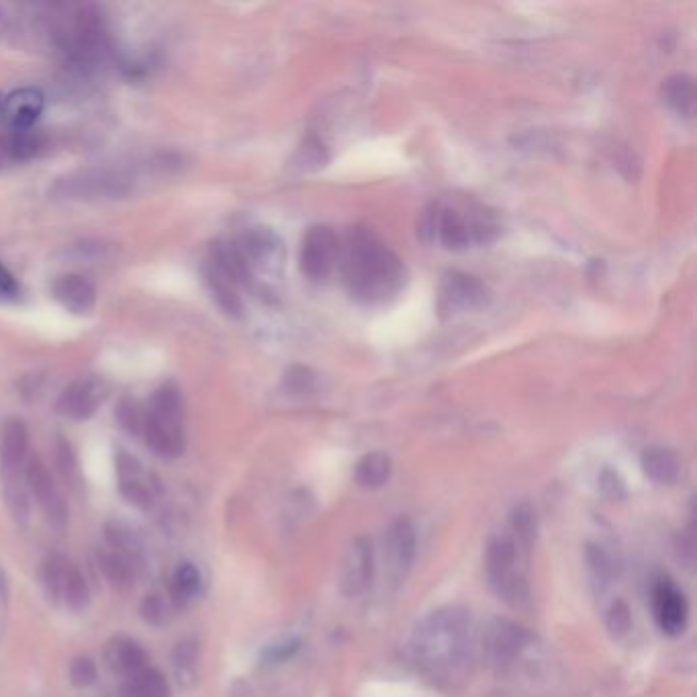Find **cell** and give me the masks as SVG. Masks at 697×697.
Here are the masks:
<instances>
[{"mask_svg": "<svg viewBox=\"0 0 697 697\" xmlns=\"http://www.w3.org/2000/svg\"><path fill=\"white\" fill-rule=\"evenodd\" d=\"M43 109V95L35 88H21L5 101H0V119H3L11 131L31 129L39 119Z\"/></svg>", "mask_w": 697, "mask_h": 697, "instance_id": "obj_18", "label": "cell"}, {"mask_svg": "<svg viewBox=\"0 0 697 697\" xmlns=\"http://www.w3.org/2000/svg\"><path fill=\"white\" fill-rule=\"evenodd\" d=\"M415 550H417V536H415L413 524L405 518L395 520L387 528L383 538L385 567L393 583H401L409 575L415 561Z\"/></svg>", "mask_w": 697, "mask_h": 697, "instance_id": "obj_10", "label": "cell"}, {"mask_svg": "<svg viewBox=\"0 0 697 697\" xmlns=\"http://www.w3.org/2000/svg\"><path fill=\"white\" fill-rule=\"evenodd\" d=\"M68 677H70V683L78 689H86L90 685H95L97 683V677H99V667L97 663L92 661L90 657H76L72 659L70 667H68Z\"/></svg>", "mask_w": 697, "mask_h": 697, "instance_id": "obj_35", "label": "cell"}, {"mask_svg": "<svg viewBox=\"0 0 697 697\" xmlns=\"http://www.w3.org/2000/svg\"><path fill=\"white\" fill-rule=\"evenodd\" d=\"M606 626L614 638H624L632 630V614L622 599L612 603L606 616Z\"/></svg>", "mask_w": 697, "mask_h": 697, "instance_id": "obj_36", "label": "cell"}, {"mask_svg": "<svg viewBox=\"0 0 697 697\" xmlns=\"http://www.w3.org/2000/svg\"><path fill=\"white\" fill-rule=\"evenodd\" d=\"M199 642L195 638H182L172 650V667L180 685L191 687L197 679Z\"/></svg>", "mask_w": 697, "mask_h": 697, "instance_id": "obj_29", "label": "cell"}, {"mask_svg": "<svg viewBox=\"0 0 697 697\" xmlns=\"http://www.w3.org/2000/svg\"><path fill=\"white\" fill-rule=\"evenodd\" d=\"M299 650V642L297 640H289V642H281V644H274L266 650V661L270 663H281V661H287L291 659L295 653Z\"/></svg>", "mask_w": 697, "mask_h": 697, "instance_id": "obj_38", "label": "cell"}, {"mask_svg": "<svg viewBox=\"0 0 697 697\" xmlns=\"http://www.w3.org/2000/svg\"><path fill=\"white\" fill-rule=\"evenodd\" d=\"M205 276L207 283L211 287L213 297L217 299V303L229 313V315H240L242 313V299L238 293V278L231 274L213 254L211 260L205 268Z\"/></svg>", "mask_w": 697, "mask_h": 697, "instance_id": "obj_20", "label": "cell"}, {"mask_svg": "<svg viewBox=\"0 0 697 697\" xmlns=\"http://www.w3.org/2000/svg\"><path fill=\"white\" fill-rule=\"evenodd\" d=\"M528 632L509 620H495L487 630L485 653L497 669H507L514 665L528 646Z\"/></svg>", "mask_w": 697, "mask_h": 697, "instance_id": "obj_12", "label": "cell"}, {"mask_svg": "<svg viewBox=\"0 0 697 697\" xmlns=\"http://www.w3.org/2000/svg\"><path fill=\"white\" fill-rule=\"evenodd\" d=\"M142 434L150 450L162 458H176L184 452L187 436H184L182 399L176 387L164 385L154 393L144 415Z\"/></svg>", "mask_w": 697, "mask_h": 697, "instance_id": "obj_3", "label": "cell"}, {"mask_svg": "<svg viewBox=\"0 0 697 697\" xmlns=\"http://www.w3.org/2000/svg\"><path fill=\"white\" fill-rule=\"evenodd\" d=\"M131 189V178L115 168H88L60 178L54 187L58 199L99 201L119 199Z\"/></svg>", "mask_w": 697, "mask_h": 697, "instance_id": "obj_5", "label": "cell"}, {"mask_svg": "<svg viewBox=\"0 0 697 697\" xmlns=\"http://www.w3.org/2000/svg\"><path fill=\"white\" fill-rule=\"evenodd\" d=\"M39 146L41 139L37 133H33L31 129H17L5 137H0V156L5 160L23 162L33 158L39 152Z\"/></svg>", "mask_w": 697, "mask_h": 697, "instance_id": "obj_30", "label": "cell"}, {"mask_svg": "<svg viewBox=\"0 0 697 697\" xmlns=\"http://www.w3.org/2000/svg\"><path fill=\"white\" fill-rule=\"evenodd\" d=\"M338 264L350 295L364 305H381L405 285L403 262L370 231L354 227L340 244Z\"/></svg>", "mask_w": 697, "mask_h": 697, "instance_id": "obj_2", "label": "cell"}, {"mask_svg": "<svg viewBox=\"0 0 697 697\" xmlns=\"http://www.w3.org/2000/svg\"><path fill=\"white\" fill-rule=\"evenodd\" d=\"M487 303V289L479 281V278L467 274V272H446L440 285V297L438 307L446 313H458V311H471L479 309Z\"/></svg>", "mask_w": 697, "mask_h": 697, "instance_id": "obj_11", "label": "cell"}, {"mask_svg": "<svg viewBox=\"0 0 697 697\" xmlns=\"http://www.w3.org/2000/svg\"><path fill=\"white\" fill-rule=\"evenodd\" d=\"M29 460V432L21 420H9L0 436V473L5 485L25 483V464Z\"/></svg>", "mask_w": 697, "mask_h": 697, "instance_id": "obj_13", "label": "cell"}, {"mask_svg": "<svg viewBox=\"0 0 697 697\" xmlns=\"http://www.w3.org/2000/svg\"><path fill=\"white\" fill-rule=\"evenodd\" d=\"M105 538L111 550L123 554L133 565L137 563L139 554H142V542H139L137 534L129 526L121 522H111L105 526Z\"/></svg>", "mask_w": 697, "mask_h": 697, "instance_id": "obj_31", "label": "cell"}, {"mask_svg": "<svg viewBox=\"0 0 697 697\" xmlns=\"http://www.w3.org/2000/svg\"><path fill=\"white\" fill-rule=\"evenodd\" d=\"M54 297L60 305L76 315H86L97 305V291L84 276L66 274L54 283Z\"/></svg>", "mask_w": 697, "mask_h": 697, "instance_id": "obj_19", "label": "cell"}, {"mask_svg": "<svg viewBox=\"0 0 697 697\" xmlns=\"http://www.w3.org/2000/svg\"><path fill=\"white\" fill-rule=\"evenodd\" d=\"M62 601L66 603L68 610H72L76 614H82L90 606V587L86 583V577L82 575V571L76 565H72V569L68 573Z\"/></svg>", "mask_w": 697, "mask_h": 697, "instance_id": "obj_32", "label": "cell"}, {"mask_svg": "<svg viewBox=\"0 0 697 697\" xmlns=\"http://www.w3.org/2000/svg\"><path fill=\"white\" fill-rule=\"evenodd\" d=\"M520 554L522 550L509 534L491 538L485 554L489 585L514 610H522L530 603V587L520 571Z\"/></svg>", "mask_w": 697, "mask_h": 697, "instance_id": "obj_4", "label": "cell"}, {"mask_svg": "<svg viewBox=\"0 0 697 697\" xmlns=\"http://www.w3.org/2000/svg\"><path fill=\"white\" fill-rule=\"evenodd\" d=\"M19 297V283L15 281V276L7 266L0 264V299L3 301H13Z\"/></svg>", "mask_w": 697, "mask_h": 697, "instance_id": "obj_39", "label": "cell"}, {"mask_svg": "<svg viewBox=\"0 0 697 697\" xmlns=\"http://www.w3.org/2000/svg\"><path fill=\"white\" fill-rule=\"evenodd\" d=\"M97 561H99V569L101 573L105 575V579L119 591H127L133 581H135V565L125 559L123 554L111 550L109 546L99 550L97 554Z\"/></svg>", "mask_w": 697, "mask_h": 697, "instance_id": "obj_28", "label": "cell"}, {"mask_svg": "<svg viewBox=\"0 0 697 697\" xmlns=\"http://www.w3.org/2000/svg\"><path fill=\"white\" fill-rule=\"evenodd\" d=\"M393 471V462L389 458V454L385 452H370L366 456L360 458V462L356 464V483L364 489H377L383 487Z\"/></svg>", "mask_w": 697, "mask_h": 697, "instance_id": "obj_27", "label": "cell"}, {"mask_svg": "<svg viewBox=\"0 0 697 697\" xmlns=\"http://www.w3.org/2000/svg\"><path fill=\"white\" fill-rule=\"evenodd\" d=\"M117 475H119V491L127 503L139 509H148L152 505L154 493H152V485L148 483L142 462L127 452H119Z\"/></svg>", "mask_w": 697, "mask_h": 697, "instance_id": "obj_16", "label": "cell"}, {"mask_svg": "<svg viewBox=\"0 0 697 697\" xmlns=\"http://www.w3.org/2000/svg\"><path fill=\"white\" fill-rule=\"evenodd\" d=\"M601 487H603V491H606V493L612 495V497L624 495V485H622L618 473L603 471V475H601Z\"/></svg>", "mask_w": 697, "mask_h": 697, "instance_id": "obj_40", "label": "cell"}, {"mask_svg": "<svg viewBox=\"0 0 697 697\" xmlns=\"http://www.w3.org/2000/svg\"><path fill=\"white\" fill-rule=\"evenodd\" d=\"M325 162H328V152H325L321 139H317L315 135L305 137V142L299 146L295 154V166H299L305 172H311L323 168Z\"/></svg>", "mask_w": 697, "mask_h": 697, "instance_id": "obj_33", "label": "cell"}, {"mask_svg": "<svg viewBox=\"0 0 697 697\" xmlns=\"http://www.w3.org/2000/svg\"><path fill=\"white\" fill-rule=\"evenodd\" d=\"M663 101L679 115L693 117L695 113V82L685 74L669 76L661 86Z\"/></svg>", "mask_w": 697, "mask_h": 697, "instance_id": "obj_24", "label": "cell"}, {"mask_svg": "<svg viewBox=\"0 0 697 697\" xmlns=\"http://www.w3.org/2000/svg\"><path fill=\"white\" fill-rule=\"evenodd\" d=\"M103 661L113 673L125 679L148 667V655L144 646L129 636L109 638L103 648Z\"/></svg>", "mask_w": 697, "mask_h": 697, "instance_id": "obj_17", "label": "cell"}, {"mask_svg": "<svg viewBox=\"0 0 697 697\" xmlns=\"http://www.w3.org/2000/svg\"><path fill=\"white\" fill-rule=\"evenodd\" d=\"M72 569V563L66 559L62 552H50L41 561L39 567V583L41 589L52 603H60L64 595V585L68 579V573Z\"/></svg>", "mask_w": 697, "mask_h": 697, "instance_id": "obj_21", "label": "cell"}, {"mask_svg": "<svg viewBox=\"0 0 697 697\" xmlns=\"http://www.w3.org/2000/svg\"><path fill=\"white\" fill-rule=\"evenodd\" d=\"M203 589V575L191 561L180 563L170 579V599L176 608H187Z\"/></svg>", "mask_w": 697, "mask_h": 697, "instance_id": "obj_22", "label": "cell"}, {"mask_svg": "<svg viewBox=\"0 0 697 697\" xmlns=\"http://www.w3.org/2000/svg\"><path fill=\"white\" fill-rule=\"evenodd\" d=\"M473 653L471 614L460 606H444L428 614L411 634V655L436 681L460 679Z\"/></svg>", "mask_w": 697, "mask_h": 697, "instance_id": "obj_1", "label": "cell"}, {"mask_svg": "<svg viewBox=\"0 0 697 697\" xmlns=\"http://www.w3.org/2000/svg\"><path fill=\"white\" fill-rule=\"evenodd\" d=\"M139 616L142 620L154 628H162L168 624L170 618V606L168 599L162 593H148L142 603H139Z\"/></svg>", "mask_w": 697, "mask_h": 697, "instance_id": "obj_34", "label": "cell"}, {"mask_svg": "<svg viewBox=\"0 0 697 697\" xmlns=\"http://www.w3.org/2000/svg\"><path fill=\"white\" fill-rule=\"evenodd\" d=\"M25 485L27 491L33 495V499L37 501V505L41 507L43 516L48 518V522L62 530L68 524V503L58 487V483L54 481L48 464H45L41 458L33 456L27 460L25 464Z\"/></svg>", "mask_w": 697, "mask_h": 697, "instance_id": "obj_6", "label": "cell"}, {"mask_svg": "<svg viewBox=\"0 0 697 697\" xmlns=\"http://www.w3.org/2000/svg\"><path fill=\"white\" fill-rule=\"evenodd\" d=\"M287 387L295 393H305L313 387V377L307 368L303 366H293L289 373H287V379H285Z\"/></svg>", "mask_w": 697, "mask_h": 697, "instance_id": "obj_37", "label": "cell"}, {"mask_svg": "<svg viewBox=\"0 0 697 697\" xmlns=\"http://www.w3.org/2000/svg\"><path fill=\"white\" fill-rule=\"evenodd\" d=\"M653 610H655V620L665 634L669 636L683 634L687 624V601L681 589L669 579H663L657 583L653 593Z\"/></svg>", "mask_w": 697, "mask_h": 697, "instance_id": "obj_15", "label": "cell"}, {"mask_svg": "<svg viewBox=\"0 0 697 697\" xmlns=\"http://www.w3.org/2000/svg\"><path fill=\"white\" fill-rule=\"evenodd\" d=\"M375 577V550L373 542L366 536H358L350 542L342 569H340V589L346 597L364 595Z\"/></svg>", "mask_w": 697, "mask_h": 697, "instance_id": "obj_8", "label": "cell"}, {"mask_svg": "<svg viewBox=\"0 0 697 697\" xmlns=\"http://www.w3.org/2000/svg\"><path fill=\"white\" fill-rule=\"evenodd\" d=\"M340 240L328 225H315L307 231L301 246V272L311 281H325L338 262Z\"/></svg>", "mask_w": 697, "mask_h": 697, "instance_id": "obj_7", "label": "cell"}, {"mask_svg": "<svg viewBox=\"0 0 697 697\" xmlns=\"http://www.w3.org/2000/svg\"><path fill=\"white\" fill-rule=\"evenodd\" d=\"M107 397L105 383L99 379H80L72 383L58 399V411L60 415L68 417V420H88V417L97 411V407Z\"/></svg>", "mask_w": 697, "mask_h": 697, "instance_id": "obj_14", "label": "cell"}, {"mask_svg": "<svg viewBox=\"0 0 697 697\" xmlns=\"http://www.w3.org/2000/svg\"><path fill=\"white\" fill-rule=\"evenodd\" d=\"M234 246L240 252L244 264L248 266L250 274H254V270L274 272V270H281L283 266V260H285L283 240L268 227L250 229L248 234H244Z\"/></svg>", "mask_w": 697, "mask_h": 697, "instance_id": "obj_9", "label": "cell"}, {"mask_svg": "<svg viewBox=\"0 0 697 697\" xmlns=\"http://www.w3.org/2000/svg\"><path fill=\"white\" fill-rule=\"evenodd\" d=\"M121 697H172L168 679L158 669H144L127 677L121 687Z\"/></svg>", "mask_w": 697, "mask_h": 697, "instance_id": "obj_26", "label": "cell"}, {"mask_svg": "<svg viewBox=\"0 0 697 697\" xmlns=\"http://www.w3.org/2000/svg\"><path fill=\"white\" fill-rule=\"evenodd\" d=\"M509 530H511V540L516 542V546L522 552H530L536 536H538V518H536V509L524 501L518 503L514 509H511L509 514Z\"/></svg>", "mask_w": 697, "mask_h": 697, "instance_id": "obj_25", "label": "cell"}, {"mask_svg": "<svg viewBox=\"0 0 697 697\" xmlns=\"http://www.w3.org/2000/svg\"><path fill=\"white\" fill-rule=\"evenodd\" d=\"M642 471L657 485H673L679 479V460L667 448H648L642 454Z\"/></svg>", "mask_w": 697, "mask_h": 697, "instance_id": "obj_23", "label": "cell"}]
</instances>
